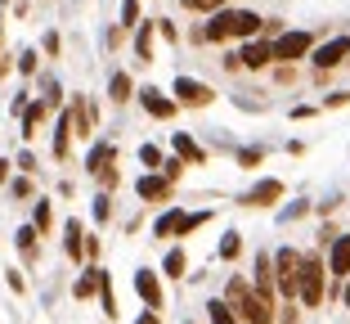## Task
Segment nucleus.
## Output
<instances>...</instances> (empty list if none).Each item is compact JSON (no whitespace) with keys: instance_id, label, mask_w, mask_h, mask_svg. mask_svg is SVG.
<instances>
[{"instance_id":"obj_1","label":"nucleus","mask_w":350,"mask_h":324,"mask_svg":"<svg viewBox=\"0 0 350 324\" xmlns=\"http://www.w3.org/2000/svg\"><path fill=\"white\" fill-rule=\"evenodd\" d=\"M328 302V262H323L319 248L301 252V271H297V306L301 311H314V306Z\"/></svg>"},{"instance_id":"obj_2","label":"nucleus","mask_w":350,"mask_h":324,"mask_svg":"<svg viewBox=\"0 0 350 324\" xmlns=\"http://www.w3.org/2000/svg\"><path fill=\"white\" fill-rule=\"evenodd\" d=\"M229 302V311L238 315V324H274V306L260 302L256 288H252V279H243V275H229L225 293H220Z\"/></svg>"},{"instance_id":"obj_3","label":"nucleus","mask_w":350,"mask_h":324,"mask_svg":"<svg viewBox=\"0 0 350 324\" xmlns=\"http://www.w3.org/2000/svg\"><path fill=\"white\" fill-rule=\"evenodd\" d=\"M274 257V288H278V302H297V271H301V252L292 243L269 252Z\"/></svg>"},{"instance_id":"obj_4","label":"nucleus","mask_w":350,"mask_h":324,"mask_svg":"<svg viewBox=\"0 0 350 324\" xmlns=\"http://www.w3.org/2000/svg\"><path fill=\"white\" fill-rule=\"evenodd\" d=\"M238 23H243V10H216L211 18L198 27V41L202 45H225V41H238Z\"/></svg>"},{"instance_id":"obj_5","label":"nucleus","mask_w":350,"mask_h":324,"mask_svg":"<svg viewBox=\"0 0 350 324\" xmlns=\"http://www.w3.org/2000/svg\"><path fill=\"white\" fill-rule=\"evenodd\" d=\"M310 50H314V36L310 32H301V27L283 32L274 41V68H297L301 59H310Z\"/></svg>"},{"instance_id":"obj_6","label":"nucleus","mask_w":350,"mask_h":324,"mask_svg":"<svg viewBox=\"0 0 350 324\" xmlns=\"http://www.w3.org/2000/svg\"><path fill=\"white\" fill-rule=\"evenodd\" d=\"M171 99L180 108H206L211 99H216V90H211L206 82H198V77H175L171 82Z\"/></svg>"},{"instance_id":"obj_7","label":"nucleus","mask_w":350,"mask_h":324,"mask_svg":"<svg viewBox=\"0 0 350 324\" xmlns=\"http://www.w3.org/2000/svg\"><path fill=\"white\" fill-rule=\"evenodd\" d=\"M131 284H135V297L144 302V311H162V306H166V288H162V275H157L153 266H139Z\"/></svg>"},{"instance_id":"obj_8","label":"nucleus","mask_w":350,"mask_h":324,"mask_svg":"<svg viewBox=\"0 0 350 324\" xmlns=\"http://www.w3.org/2000/svg\"><path fill=\"white\" fill-rule=\"evenodd\" d=\"M310 63H314V73H332V68L350 63V36H332V41L314 45V50H310Z\"/></svg>"},{"instance_id":"obj_9","label":"nucleus","mask_w":350,"mask_h":324,"mask_svg":"<svg viewBox=\"0 0 350 324\" xmlns=\"http://www.w3.org/2000/svg\"><path fill=\"white\" fill-rule=\"evenodd\" d=\"M135 99H139V108H144L148 117H157V122H171V117L180 113V104H175L166 90H157V86H139V90H135Z\"/></svg>"},{"instance_id":"obj_10","label":"nucleus","mask_w":350,"mask_h":324,"mask_svg":"<svg viewBox=\"0 0 350 324\" xmlns=\"http://www.w3.org/2000/svg\"><path fill=\"white\" fill-rule=\"evenodd\" d=\"M252 288H256L260 302L278 306V288H274V257H269V252H256V262H252Z\"/></svg>"},{"instance_id":"obj_11","label":"nucleus","mask_w":350,"mask_h":324,"mask_svg":"<svg viewBox=\"0 0 350 324\" xmlns=\"http://www.w3.org/2000/svg\"><path fill=\"white\" fill-rule=\"evenodd\" d=\"M283 194H288V185H283L278 176H260V180H256V185H252L238 203H243V208H274Z\"/></svg>"},{"instance_id":"obj_12","label":"nucleus","mask_w":350,"mask_h":324,"mask_svg":"<svg viewBox=\"0 0 350 324\" xmlns=\"http://www.w3.org/2000/svg\"><path fill=\"white\" fill-rule=\"evenodd\" d=\"M323 262H328V279H337V284H346V279H350V230H346V234H337V239L328 243Z\"/></svg>"},{"instance_id":"obj_13","label":"nucleus","mask_w":350,"mask_h":324,"mask_svg":"<svg viewBox=\"0 0 350 324\" xmlns=\"http://www.w3.org/2000/svg\"><path fill=\"white\" fill-rule=\"evenodd\" d=\"M238 63H243L247 73H265V68H274V45H269L265 36H256V41H243Z\"/></svg>"},{"instance_id":"obj_14","label":"nucleus","mask_w":350,"mask_h":324,"mask_svg":"<svg viewBox=\"0 0 350 324\" xmlns=\"http://www.w3.org/2000/svg\"><path fill=\"white\" fill-rule=\"evenodd\" d=\"M135 194H139V203H166L175 194V185L166 176H157V171H144V176L135 180Z\"/></svg>"},{"instance_id":"obj_15","label":"nucleus","mask_w":350,"mask_h":324,"mask_svg":"<svg viewBox=\"0 0 350 324\" xmlns=\"http://www.w3.org/2000/svg\"><path fill=\"white\" fill-rule=\"evenodd\" d=\"M68 117H72V136L90 140V136H94V122H99V108H90L81 95H77L72 104H68Z\"/></svg>"},{"instance_id":"obj_16","label":"nucleus","mask_w":350,"mask_h":324,"mask_svg":"<svg viewBox=\"0 0 350 324\" xmlns=\"http://www.w3.org/2000/svg\"><path fill=\"white\" fill-rule=\"evenodd\" d=\"M171 149H175V158H180L185 167H202V162H206V149L198 145L189 131H175V136H171Z\"/></svg>"},{"instance_id":"obj_17","label":"nucleus","mask_w":350,"mask_h":324,"mask_svg":"<svg viewBox=\"0 0 350 324\" xmlns=\"http://www.w3.org/2000/svg\"><path fill=\"white\" fill-rule=\"evenodd\" d=\"M63 252H68V262H85V225L77 216L63 221Z\"/></svg>"},{"instance_id":"obj_18","label":"nucleus","mask_w":350,"mask_h":324,"mask_svg":"<svg viewBox=\"0 0 350 324\" xmlns=\"http://www.w3.org/2000/svg\"><path fill=\"white\" fill-rule=\"evenodd\" d=\"M108 167H117V145L113 140H94L90 153H85V171L99 176V171H108Z\"/></svg>"},{"instance_id":"obj_19","label":"nucleus","mask_w":350,"mask_h":324,"mask_svg":"<svg viewBox=\"0 0 350 324\" xmlns=\"http://www.w3.org/2000/svg\"><path fill=\"white\" fill-rule=\"evenodd\" d=\"M14 248H18V257H23V262H36V257H41V234H36V230H31V221H27V225H18V230H14Z\"/></svg>"},{"instance_id":"obj_20","label":"nucleus","mask_w":350,"mask_h":324,"mask_svg":"<svg viewBox=\"0 0 350 324\" xmlns=\"http://www.w3.org/2000/svg\"><path fill=\"white\" fill-rule=\"evenodd\" d=\"M153 41H157V23L144 18L139 27H135V59L139 63H153Z\"/></svg>"},{"instance_id":"obj_21","label":"nucleus","mask_w":350,"mask_h":324,"mask_svg":"<svg viewBox=\"0 0 350 324\" xmlns=\"http://www.w3.org/2000/svg\"><path fill=\"white\" fill-rule=\"evenodd\" d=\"M99 275H103V266H85V271L72 279V297L77 302H90V297L99 293Z\"/></svg>"},{"instance_id":"obj_22","label":"nucleus","mask_w":350,"mask_h":324,"mask_svg":"<svg viewBox=\"0 0 350 324\" xmlns=\"http://www.w3.org/2000/svg\"><path fill=\"white\" fill-rule=\"evenodd\" d=\"M50 149H54V158H59V162L72 153V117H68V108H63L59 122H54V145Z\"/></svg>"},{"instance_id":"obj_23","label":"nucleus","mask_w":350,"mask_h":324,"mask_svg":"<svg viewBox=\"0 0 350 324\" xmlns=\"http://www.w3.org/2000/svg\"><path fill=\"white\" fill-rule=\"evenodd\" d=\"M162 279H189V257H185V248H166V257H162Z\"/></svg>"},{"instance_id":"obj_24","label":"nucleus","mask_w":350,"mask_h":324,"mask_svg":"<svg viewBox=\"0 0 350 324\" xmlns=\"http://www.w3.org/2000/svg\"><path fill=\"white\" fill-rule=\"evenodd\" d=\"M50 113H54V108L45 104V99H31V104H27V113H23V140H31V136H36V131H41V122H45Z\"/></svg>"},{"instance_id":"obj_25","label":"nucleus","mask_w":350,"mask_h":324,"mask_svg":"<svg viewBox=\"0 0 350 324\" xmlns=\"http://www.w3.org/2000/svg\"><path fill=\"white\" fill-rule=\"evenodd\" d=\"M180 221H185V208H166L162 216L153 221V239H175V234H180Z\"/></svg>"},{"instance_id":"obj_26","label":"nucleus","mask_w":350,"mask_h":324,"mask_svg":"<svg viewBox=\"0 0 350 324\" xmlns=\"http://www.w3.org/2000/svg\"><path fill=\"white\" fill-rule=\"evenodd\" d=\"M135 90H139V86L131 82V73H113L108 77V99H113V104H131Z\"/></svg>"},{"instance_id":"obj_27","label":"nucleus","mask_w":350,"mask_h":324,"mask_svg":"<svg viewBox=\"0 0 350 324\" xmlns=\"http://www.w3.org/2000/svg\"><path fill=\"white\" fill-rule=\"evenodd\" d=\"M31 230H36V234H50L54 230V208H50V199H36V208H31Z\"/></svg>"},{"instance_id":"obj_28","label":"nucleus","mask_w":350,"mask_h":324,"mask_svg":"<svg viewBox=\"0 0 350 324\" xmlns=\"http://www.w3.org/2000/svg\"><path fill=\"white\" fill-rule=\"evenodd\" d=\"M99 306H103L108 320H117V293H113V275H108V271L99 275Z\"/></svg>"},{"instance_id":"obj_29","label":"nucleus","mask_w":350,"mask_h":324,"mask_svg":"<svg viewBox=\"0 0 350 324\" xmlns=\"http://www.w3.org/2000/svg\"><path fill=\"white\" fill-rule=\"evenodd\" d=\"M206 324H238V315L229 311L225 297H211V302H206Z\"/></svg>"},{"instance_id":"obj_30","label":"nucleus","mask_w":350,"mask_h":324,"mask_svg":"<svg viewBox=\"0 0 350 324\" xmlns=\"http://www.w3.org/2000/svg\"><path fill=\"white\" fill-rule=\"evenodd\" d=\"M14 68H18L23 77H36L41 73V50H18L14 54Z\"/></svg>"},{"instance_id":"obj_31","label":"nucleus","mask_w":350,"mask_h":324,"mask_svg":"<svg viewBox=\"0 0 350 324\" xmlns=\"http://www.w3.org/2000/svg\"><path fill=\"white\" fill-rule=\"evenodd\" d=\"M238 257H243V234L225 230V239H220V262H238Z\"/></svg>"},{"instance_id":"obj_32","label":"nucleus","mask_w":350,"mask_h":324,"mask_svg":"<svg viewBox=\"0 0 350 324\" xmlns=\"http://www.w3.org/2000/svg\"><path fill=\"white\" fill-rule=\"evenodd\" d=\"M139 23H144V10H139V0H122V23H117V27H122V32H135Z\"/></svg>"},{"instance_id":"obj_33","label":"nucleus","mask_w":350,"mask_h":324,"mask_svg":"<svg viewBox=\"0 0 350 324\" xmlns=\"http://www.w3.org/2000/svg\"><path fill=\"white\" fill-rule=\"evenodd\" d=\"M206 221H211V212H185V221H180V234H175V239H189V234H193V230H202V225H206Z\"/></svg>"},{"instance_id":"obj_34","label":"nucleus","mask_w":350,"mask_h":324,"mask_svg":"<svg viewBox=\"0 0 350 324\" xmlns=\"http://www.w3.org/2000/svg\"><path fill=\"white\" fill-rule=\"evenodd\" d=\"M41 99H45L50 108H59V104H63V86H59V77H50V73L41 77Z\"/></svg>"},{"instance_id":"obj_35","label":"nucleus","mask_w":350,"mask_h":324,"mask_svg":"<svg viewBox=\"0 0 350 324\" xmlns=\"http://www.w3.org/2000/svg\"><path fill=\"white\" fill-rule=\"evenodd\" d=\"M180 5H185L189 14H206V18H211L216 10H229V0H180Z\"/></svg>"},{"instance_id":"obj_36","label":"nucleus","mask_w":350,"mask_h":324,"mask_svg":"<svg viewBox=\"0 0 350 324\" xmlns=\"http://www.w3.org/2000/svg\"><path fill=\"white\" fill-rule=\"evenodd\" d=\"M94 225H108L113 221V194H94Z\"/></svg>"},{"instance_id":"obj_37","label":"nucleus","mask_w":350,"mask_h":324,"mask_svg":"<svg viewBox=\"0 0 350 324\" xmlns=\"http://www.w3.org/2000/svg\"><path fill=\"white\" fill-rule=\"evenodd\" d=\"M260 162H265V149H260V145H247V149H238V167L256 171Z\"/></svg>"},{"instance_id":"obj_38","label":"nucleus","mask_w":350,"mask_h":324,"mask_svg":"<svg viewBox=\"0 0 350 324\" xmlns=\"http://www.w3.org/2000/svg\"><path fill=\"white\" fill-rule=\"evenodd\" d=\"M139 162H144L148 171H162V162H166V153L157 145H139Z\"/></svg>"},{"instance_id":"obj_39","label":"nucleus","mask_w":350,"mask_h":324,"mask_svg":"<svg viewBox=\"0 0 350 324\" xmlns=\"http://www.w3.org/2000/svg\"><path fill=\"white\" fill-rule=\"evenodd\" d=\"M274 324H301V306L297 302H278L274 306Z\"/></svg>"},{"instance_id":"obj_40","label":"nucleus","mask_w":350,"mask_h":324,"mask_svg":"<svg viewBox=\"0 0 350 324\" xmlns=\"http://www.w3.org/2000/svg\"><path fill=\"white\" fill-rule=\"evenodd\" d=\"M94 180H99V194H113V189L122 185V171H117V167H108V171H99Z\"/></svg>"},{"instance_id":"obj_41","label":"nucleus","mask_w":350,"mask_h":324,"mask_svg":"<svg viewBox=\"0 0 350 324\" xmlns=\"http://www.w3.org/2000/svg\"><path fill=\"white\" fill-rule=\"evenodd\" d=\"M157 176H166V180H171V185H175V180H180V176H185V162H180V158H166V162H162V171H157Z\"/></svg>"},{"instance_id":"obj_42","label":"nucleus","mask_w":350,"mask_h":324,"mask_svg":"<svg viewBox=\"0 0 350 324\" xmlns=\"http://www.w3.org/2000/svg\"><path fill=\"white\" fill-rule=\"evenodd\" d=\"M10 194L14 199H31V176H10Z\"/></svg>"},{"instance_id":"obj_43","label":"nucleus","mask_w":350,"mask_h":324,"mask_svg":"<svg viewBox=\"0 0 350 324\" xmlns=\"http://www.w3.org/2000/svg\"><path fill=\"white\" fill-rule=\"evenodd\" d=\"M14 167H18L23 176H31V171H36V153H31V149H23V153L14 158Z\"/></svg>"},{"instance_id":"obj_44","label":"nucleus","mask_w":350,"mask_h":324,"mask_svg":"<svg viewBox=\"0 0 350 324\" xmlns=\"http://www.w3.org/2000/svg\"><path fill=\"white\" fill-rule=\"evenodd\" d=\"M346 104H350V90H332V95H323L319 108H346Z\"/></svg>"},{"instance_id":"obj_45","label":"nucleus","mask_w":350,"mask_h":324,"mask_svg":"<svg viewBox=\"0 0 350 324\" xmlns=\"http://www.w3.org/2000/svg\"><path fill=\"white\" fill-rule=\"evenodd\" d=\"M41 50H45V54H50V59H54V54L63 50V36H59V32H45V41H41Z\"/></svg>"},{"instance_id":"obj_46","label":"nucleus","mask_w":350,"mask_h":324,"mask_svg":"<svg viewBox=\"0 0 350 324\" xmlns=\"http://www.w3.org/2000/svg\"><path fill=\"white\" fill-rule=\"evenodd\" d=\"M157 36H166V41H180V32H175L171 18H157Z\"/></svg>"},{"instance_id":"obj_47","label":"nucleus","mask_w":350,"mask_h":324,"mask_svg":"<svg viewBox=\"0 0 350 324\" xmlns=\"http://www.w3.org/2000/svg\"><path fill=\"white\" fill-rule=\"evenodd\" d=\"M27 104H31L27 95H14V99H10V113H14V117H23V113H27Z\"/></svg>"},{"instance_id":"obj_48","label":"nucleus","mask_w":350,"mask_h":324,"mask_svg":"<svg viewBox=\"0 0 350 324\" xmlns=\"http://www.w3.org/2000/svg\"><path fill=\"white\" fill-rule=\"evenodd\" d=\"M27 288V279H23V271H10V293H23Z\"/></svg>"},{"instance_id":"obj_49","label":"nucleus","mask_w":350,"mask_h":324,"mask_svg":"<svg viewBox=\"0 0 350 324\" xmlns=\"http://www.w3.org/2000/svg\"><path fill=\"white\" fill-rule=\"evenodd\" d=\"M135 324H162V311H139V315H135Z\"/></svg>"},{"instance_id":"obj_50","label":"nucleus","mask_w":350,"mask_h":324,"mask_svg":"<svg viewBox=\"0 0 350 324\" xmlns=\"http://www.w3.org/2000/svg\"><path fill=\"white\" fill-rule=\"evenodd\" d=\"M314 113H319L314 104H297V108H292V122H297V117H314Z\"/></svg>"},{"instance_id":"obj_51","label":"nucleus","mask_w":350,"mask_h":324,"mask_svg":"<svg viewBox=\"0 0 350 324\" xmlns=\"http://www.w3.org/2000/svg\"><path fill=\"white\" fill-rule=\"evenodd\" d=\"M306 212H310L306 203H297V208H288V212H283V221H297V216H306Z\"/></svg>"},{"instance_id":"obj_52","label":"nucleus","mask_w":350,"mask_h":324,"mask_svg":"<svg viewBox=\"0 0 350 324\" xmlns=\"http://www.w3.org/2000/svg\"><path fill=\"white\" fill-rule=\"evenodd\" d=\"M0 185H10V158H0Z\"/></svg>"},{"instance_id":"obj_53","label":"nucleus","mask_w":350,"mask_h":324,"mask_svg":"<svg viewBox=\"0 0 350 324\" xmlns=\"http://www.w3.org/2000/svg\"><path fill=\"white\" fill-rule=\"evenodd\" d=\"M341 306H346V311H350V279L341 284Z\"/></svg>"},{"instance_id":"obj_54","label":"nucleus","mask_w":350,"mask_h":324,"mask_svg":"<svg viewBox=\"0 0 350 324\" xmlns=\"http://www.w3.org/2000/svg\"><path fill=\"white\" fill-rule=\"evenodd\" d=\"M0 45H5V14H0ZM0 59H5V54H0Z\"/></svg>"},{"instance_id":"obj_55","label":"nucleus","mask_w":350,"mask_h":324,"mask_svg":"<svg viewBox=\"0 0 350 324\" xmlns=\"http://www.w3.org/2000/svg\"><path fill=\"white\" fill-rule=\"evenodd\" d=\"M185 324H198V320H185Z\"/></svg>"},{"instance_id":"obj_56","label":"nucleus","mask_w":350,"mask_h":324,"mask_svg":"<svg viewBox=\"0 0 350 324\" xmlns=\"http://www.w3.org/2000/svg\"><path fill=\"white\" fill-rule=\"evenodd\" d=\"M0 5H10V0H0Z\"/></svg>"}]
</instances>
